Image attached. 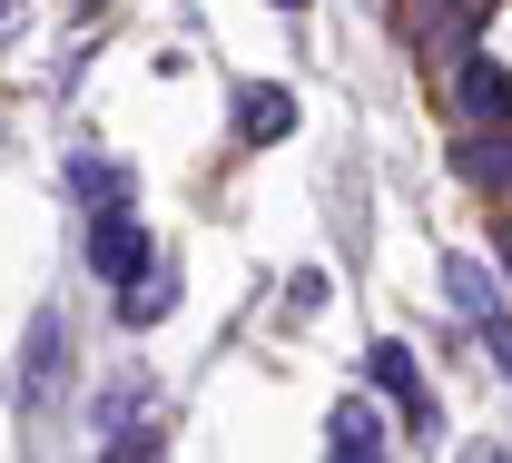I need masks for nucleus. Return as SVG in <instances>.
Masks as SVG:
<instances>
[{"label":"nucleus","instance_id":"8","mask_svg":"<svg viewBox=\"0 0 512 463\" xmlns=\"http://www.w3.org/2000/svg\"><path fill=\"white\" fill-rule=\"evenodd\" d=\"M453 168H463L473 188H503V198H512V138H463Z\"/></svg>","mask_w":512,"mask_h":463},{"label":"nucleus","instance_id":"7","mask_svg":"<svg viewBox=\"0 0 512 463\" xmlns=\"http://www.w3.org/2000/svg\"><path fill=\"white\" fill-rule=\"evenodd\" d=\"M69 198L89 207V217L99 207H138V178H128L119 158H69Z\"/></svg>","mask_w":512,"mask_h":463},{"label":"nucleus","instance_id":"12","mask_svg":"<svg viewBox=\"0 0 512 463\" xmlns=\"http://www.w3.org/2000/svg\"><path fill=\"white\" fill-rule=\"evenodd\" d=\"M266 10H306V0H266Z\"/></svg>","mask_w":512,"mask_h":463},{"label":"nucleus","instance_id":"6","mask_svg":"<svg viewBox=\"0 0 512 463\" xmlns=\"http://www.w3.org/2000/svg\"><path fill=\"white\" fill-rule=\"evenodd\" d=\"M453 99H463V119H473V129H503V119H512V79H503L493 60H463Z\"/></svg>","mask_w":512,"mask_h":463},{"label":"nucleus","instance_id":"9","mask_svg":"<svg viewBox=\"0 0 512 463\" xmlns=\"http://www.w3.org/2000/svg\"><path fill=\"white\" fill-rule=\"evenodd\" d=\"M168 296H178V266H168V257L148 266V276H138V286H119V306H128V326H148V316H158V306H168Z\"/></svg>","mask_w":512,"mask_h":463},{"label":"nucleus","instance_id":"11","mask_svg":"<svg viewBox=\"0 0 512 463\" xmlns=\"http://www.w3.org/2000/svg\"><path fill=\"white\" fill-rule=\"evenodd\" d=\"M20 20H30V10H20V0H0V40H20Z\"/></svg>","mask_w":512,"mask_h":463},{"label":"nucleus","instance_id":"5","mask_svg":"<svg viewBox=\"0 0 512 463\" xmlns=\"http://www.w3.org/2000/svg\"><path fill=\"white\" fill-rule=\"evenodd\" d=\"M286 129H296V99H286L276 79H247V89H237V138L266 148V138H286Z\"/></svg>","mask_w":512,"mask_h":463},{"label":"nucleus","instance_id":"4","mask_svg":"<svg viewBox=\"0 0 512 463\" xmlns=\"http://www.w3.org/2000/svg\"><path fill=\"white\" fill-rule=\"evenodd\" d=\"M365 365H375V385H384V395L404 404V424H414V434H434V395H424V375H414V355H404L394 335H384V345L365 355Z\"/></svg>","mask_w":512,"mask_h":463},{"label":"nucleus","instance_id":"3","mask_svg":"<svg viewBox=\"0 0 512 463\" xmlns=\"http://www.w3.org/2000/svg\"><path fill=\"white\" fill-rule=\"evenodd\" d=\"M325 463H394V454H384V434H375V404H365V395H345L335 414H325Z\"/></svg>","mask_w":512,"mask_h":463},{"label":"nucleus","instance_id":"1","mask_svg":"<svg viewBox=\"0 0 512 463\" xmlns=\"http://www.w3.org/2000/svg\"><path fill=\"white\" fill-rule=\"evenodd\" d=\"M444 296H453V316L483 335V355L503 365V385H512V306H503V286H493L473 257H444Z\"/></svg>","mask_w":512,"mask_h":463},{"label":"nucleus","instance_id":"10","mask_svg":"<svg viewBox=\"0 0 512 463\" xmlns=\"http://www.w3.org/2000/svg\"><path fill=\"white\" fill-rule=\"evenodd\" d=\"M463 463H512V444H463Z\"/></svg>","mask_w":512,"mask_h":463},{"label":"nucleus","instance_id":"2","mask_svg":"<svg viewBox=\"0 0 512 463\" xmlns=\"http://www.w3.org/2000/svg\"><path fill=\"white\" fill-rule=\"evenodd\" d=\"M89 266H99L109 286H138V276L158 266V237L138 227V207H99V217H89Z\"/></svg>","mask_w":512,"mask_h":463}]
</instances>
